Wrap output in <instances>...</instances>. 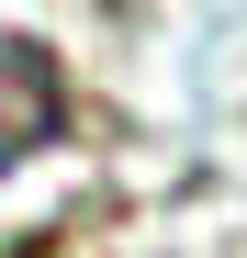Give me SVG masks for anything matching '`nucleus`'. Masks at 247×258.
I'll return each mask as SVG.
<instances>
[{
  "label": "nucleus",
  "mask_w": 247,
  "mask_h": 258,
  "mask_svg": "<svg viewBox=\"0 0 247 258\" xmlns=\"http://www.w3.org/2000/svg\"><path fill=\"white\" fill-rule=\"evenodd\" d=\"M68 135V56L34 34H0V168H34Z\"/></svg>",
  "instance_id": "obj_1"
}]
</instances>
